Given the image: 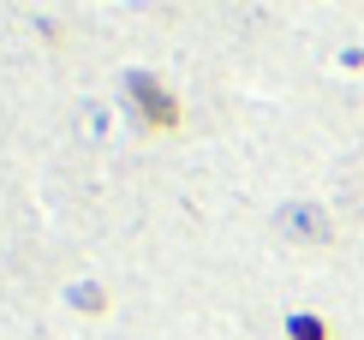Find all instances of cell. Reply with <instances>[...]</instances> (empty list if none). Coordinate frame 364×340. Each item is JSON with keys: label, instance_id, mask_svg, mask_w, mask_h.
<instances>
[{"label": "cell", "instance_id": "cell-1", "mask_svg": "<svg viewBox=\"0 0 364 340\" xmlns=\"http://www.w3.org/2000/svg\"><path fill=\"white\" fill-rule=\"evenodd\" d=\"M281 233L299 245H323V239H335V221L311 203H293V209H281Z\"/></svg>", "mask_w": 364, "mask_h": 340}]
</instances>
